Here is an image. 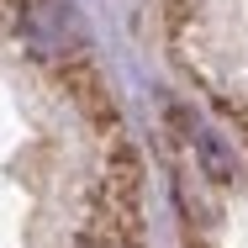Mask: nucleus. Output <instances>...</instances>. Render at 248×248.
I'll use <instances>...</instances> for the list:
<instances>
[{
  "instance_id": "1",
  "label": "nucleus",
  "mask_w": 248,
  "mask_h": 248,
  "mask_svg": "<svg viewBox=\"0 0 248 248\" xmlns=\"http://www.w3.org/2000/svg\"><path fill=\"white\" fill-rule=\"evenodd\" d=\"M174 122L190 132V143H196V158H201V169L217 180V185H232V174H238V164H232V153L222 148V138H211V132H201V127H190V116H180L174 111Z\"/></svg>"
},
{
  "instance_id": "2",
  "label": "nucleus",
  "mask_w": 248,
  "mask_h": 248,
  "mask_svg": "<svg viewBox=\"0 0 248 248\" xmlns=\"http://www.w3.org/2000/svg\"><path fill=\"white\" fill-rule=\"evenodd\" d=\"M74 248H138V238H111V232H85Z\"/></svg>"
}]
</instances>
